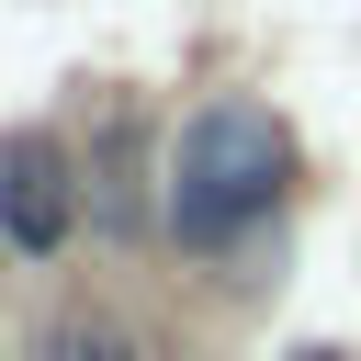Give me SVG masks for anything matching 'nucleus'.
<instances>
[{
  "label": "nucleus",
  "instance_id": "nucleus-2",
  "mask_svg": "<svg viewBox=\"0 0 361 361\" xmlns=\"http://www.w3.org/2000/svg\"><path fill=\"white\" fill-rule=\"evenodd\" d=\"M79 226V180H68V147L56 135H0V237L23 248V259H45L56 237Z\"/></svg>",
  "mask_w": 361,
  "mask_h": 361
},
{
  "label": "nucleus",
  "instance_id": "nucleus-1",
  "mask_svg": "<svg viewBox=\"0 0 361 361\" xmlns=\"http://www.w3.org/2000/svg\"><path fill=\"white\" fill-rule=\"evenodd\" d=\"M282 192H293V135H282L271 102L226 90V102H203L180 124V147H169V237L192 259L237 248L259 214H282Z\"/></svg>",
  "mask_w": 361,
  "mask_h": 361
}]
</instances>
